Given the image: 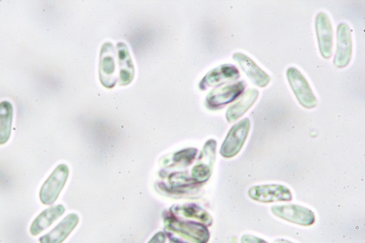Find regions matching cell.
Returning a JSON list of instances; mask_svg holds the SVG:
<instances>
[{
  "mask_svg": "<svg viewBox=\"0 0 365 243\" xmlns=\"http://www.w3.org/2000/svg\"><path fill=\"white\" fill-rule=\"evenodd\" d=\"M164 224L168 231L173 232L194 243H207L210 234L203 224L181 220L174 215L165 218Z\"/></svg>",
  "mask_w": 365,
  "mask_h": 243,
  "instance_id": "cell-1",
  "label": "cell"
},
{
  "mask_svg": "<svg viewBox=\"0 0 365 243\" xmlns=\"http://www.w3.org/2000/svg\"><path fill=\"white\" fill-rule=\"evenodd\" d=\"M69 177V168L65 164L58 165L41 189L40 199L43 204L51 205L58 199Z\"/></svg>",
  "mask_w": 365,
  "mask_h": 243,
  "instance_id": "cell-2",
  "label": "cell"
},
{
  "mask_svg": "<svg viewBox=\"0 0 365 243\" xmlns=\"http://www.w3.org/2000/svg\"><path fill=\"white\" fill-rule=\"evenodd\" d=\"M251 128L248 118L242 119L230 130L221 149L220 155L227 159L235 157L245 145Z\"/></svg>",
  "mask_w": 365,
  "mask_h": 243,
  "instance_id": "cell-3",
  "label": "cell"
},
{
  "mask_svg": "<svg viewBox=\"0 0 365 243\" xmlns=\"http://www.w3.org/2000/svg\"><path fill=\"white\" fill-rule=\"evenodd\" d=\"M247 87V83L241 81L235 83L215 88L207 95L206 105L210 110H220L236 100Z\"/></svg>",
  "mask_w": 365,
  "mask_h": 243,
  "instance_id": "cell-4",
  "label": "cell"
},
{
  "mask_svg": "<svg viewBox=\"0 0 365 243\" xmlns=\"http://www.w3.org/2000/svg\"><path fill=\"white\" fill-rule=\"evenodd\" d=\"M287 77L300 105L308 109L315 108L317 100L307 78L295 68L287 70Z\"/></svg>",
  "mask_w": 365,
  "mask_h": 243,
  "instance_id": "cell-5",
  "label": "cell"
},
{
  "mask_svg": "<svg viewBox=\"0 0 365 243\" xmlns=\"http://www.w3.org/2000/svg\"><path fill=\"white\" fill-rule=\"evenodd\" d=\"M217 147L215 140H209L205 143L198 162L192 170V177L195 183L203 184L210 177L217 157Z\"/></svg>",
  "mask_w": 365,
  "mask_h": 243,
  "instance_id": "cell-6",
  "label": "cell"
},
{
  "mask_svg": "<svg viewBox=\"0 0 365 243\" xmlns=\"http://www.w3.org/2000/svg\"><path fill=\"white\" fill-rule=\"evenodd\" d=\"M271 210L274 215L297 225L309 227L316 221L315 215L311 210L299 205H275Z\"/></svg>",
  "mask_w": 365,
  "mask_h": 243,
  "instance_id": "cell-7",
  "label": "cell"
},
{
  "mask_svg": "<svg viewBox=\"0 0 365 243\" xmlns=\"http://www.w3.org/2000/svg\"><path fill=\"white\" fill-rule=\"evenodd\" d=\"M115 51L111 43L103 44L100 56V79L103 86L113 88L118 81L115 66Z\"/></svg>",
  "mask_w": 365,
  "mask_h": 243,
  "instance_id": "cell-8",
  "label": "cell"
},
{
  "mask_svg": "<svg viewBox=\"0 0 365 243\" xmlns=\"http://www.w3.org/2000/svg\"><path fill=\"white\" fill-rule=\"evenodd\" d=\"M249 196L252 200L262 203L289 202L292 200L290 190L287 187L279 185L254 187L250 190Z\"/></svg>",
  "mask_w": 365,
  "mask_h": 243,
  "instance_id": "cell-9",
  "label": "cell"
},
{
  "mask_svg": "<svg viewBox=\"0 0 365 243\" xmlns=\"http://www.w3.org/2000/svg\"><path fill=\"white\" fill-rule=\"evenodd\" d=\"M352 56V39L349 26L341 23L337 29V49L334 58V66L338 68H346Z\"/></svg>",
  "mask_w": 365,
  "mask_h": 243,
  "instance_id": "cell-10",
  "label": "cell"
},
{
  "mask_svg": "<svg viewBox=\"0 0 365 243\" xmlns=\"http://www.w3.org/2000/svg\"><path fill=\"white\" fill-rule=\"evenodd\" d=\"M240 78V71L235 66L225 64L208 72L199 86L200 88L204 91L210 87H220Z\"/></svg>",
  "mask_w": 365,
  "mask_h": 243,
  "instance_id": "cell-11",
  "label": "cell"
},
{
  "mask_svg": "<svg viewBox=\"0 0 365 243\" xmlns=\"http://www.w3.org/2000/svg\"><path fill=\"white\" fill-rule=\"evenodd\" d=\"M316 31L322 56L329 59L332 54L333 29L328 16L319 13L316 19Z\"/></svg>",
  "mask_w": 365,
  "mask_h": 243,
  "instance_id": "cell-12",
  "label": "cell"
},
{
  "mask_svg": "<svg viewBox=\"0 0 365 243\" xmlns=\"http://www.w3.org/2000/svg\"><path fill=\"white\" fill-rule=\"evenodd\" d=\"M232 58L256 86L264 88L269 84L270 77L247 55L235 53Z\"/></svg>",
  "mask_w": 365,
  "mask_h": 243,
  "instance_id": "cell-13",
  "label": "cell"
},
{
  "mask_svg": "<svg viewBox=\"0 0 365 243\" xmlns=\"http://www.w3.org/2000/svg\"><path fill=\"white\" fill-rule=\"evenodd\" d=\"M79 217L76 214L68 215L50 232L41 237V243H63L76 229Z\"/></svg>",
  "mask_w": 365,
  "mask_h": 243,
  "instance_id": "cell-14",
  "label": "cell"
},
{
  "mask_svg": "<svg viewBox=\"0 0 365 243\" xmlns=\"http://www.w3.org/2000/svg\"><path fill=\"white\" fill-rule=\"evenodd\" d=\"M116 48L120 70V85L127 86L134 78L135 68L133 61L128 47L125 43H118Z\"/></svg>",
  "mask_w": 365,
  "mask_h": 243,
  "instance_id": "cell-15",
  "label": "cell"
},
{
  "mask_svg": "<svg viewBox=\"0 0 365 243\" xmlns=\"http://www.w3.org/2000/svg\"><path fill=\"white\" fill-rule=\"evenodd\" d=\"M66 210V207L63 205H58L45 210L32 224L30 227V233L34 236L40 234L62 217Z\"/></svg>",
  "mask_w": 365,
  "mask_h": 243,
  "instance_id": "cell-16",
  "label": "cell"
},
{
  "mask_svg": "<svg viewBox=\"0 0 365 243\" xmlns=\"http://www.w3.org/2000/svg\"><path fill=\"white\" fill-rule=\"evenodd\" d=\"M259 97V91L250 88L241 99L232 105L226 113V118L230 123L245 115L255 103Z\"/></svg>",
  "mask_w": 365,
  "mask_h": 243,
  "instance_id": "cell-17",
  "label": "cell"
},
{
  "mask_svg": "<svg viewBox=\"0 0 365 243\" xmlns=\"http://www.w3.org/2000/svg\"><path fill=\"white\" fill-rule=\"evenodd\" d=\"M174 216H181L188 219L200 220L204 225L210 227L212 219L208 212L195 204L175 205L170 208Z\"/></svg>",
  "mask_w": 365,
  "mask_h": 243,
  "instance_id": "cell-18",
  "label": "cell"
},
{
  "mask_svg": "<svg viewBox=\"0 0 365 243\" xmlns=\"http://www.w3.org/2000/svg\"><path fill=\"white\" fill-rule=\"evenodd\" d=\"M13 117L12 104L9 101L0 103V145L6 144L11 138Z\"/></svg>",
  "mask_w": 365,
  "mask_h": 243,
  "instance_id": "cell-19",
  "label": "cell"
},
{
  "mask_svg": "<svg viewBox=\"0 0 365 243\" xmlns=\"http://www.w3.org/2000/svg\"><path fill=\"white\" fill-rule=\"evenodd\" d=\"M198 153L197 148H187L176 152L172 157V165L181 167L190 165Z\"/></svg>",
  "mask_w": 365,
  "mask_h": 243,
  "instance_id": "cell-20",
  "label": "cell"
},
{
  "mask_svg": "<svg viewBox=\"0 0 365 243\" xmlns=\"http://www.w3.org/2000/svg\"><path fill=\"white\" fill-rule=\"evenodd\" d=\"M241 243H268L263 239L252 235L246 234L243 235L241 238Z\"/></svg>",
  "mask_w": 365,
  "mask_h": 243,
  "instance_id": "cell-21",
  "label": "cell"
},
{
  "mask_svg": "<svg viewBox=\"0 0 365 243\" xmlns=\"http://www.w3.org/2000/svg\"><path fill=\"white\" fill-rule=\"evenodd\" d=\"M166 235L164 232H160L157 233L148 243H165Z\"/></svg>",
  "mask_w": 365,
  "mask_h": 243,
  "instance_id": "cell-22",
  "label": "cell"
},
{
  "mask_svg": "<svg viewBox=\"0 0 365 243\" xmlns=\"http://www.w3.org/2000/svg\"><path fill=\"white\" fill-rule=\"evenodd\" d=\"M273 243H294V242H292L289 240H286L284 239H279L276 240Z\"/></svg>",
  "mask_w": 365,
  "mask_h": 243,
  "instance_id": "cell-23",
  "label": "cell"
}]
</instances>
